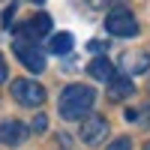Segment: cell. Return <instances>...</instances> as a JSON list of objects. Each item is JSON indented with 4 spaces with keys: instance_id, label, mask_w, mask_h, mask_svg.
<instances>
[{
    "instance_id": "cell-1",
    "label": "cell",
    "mask_w": 150,
    "mask_h": 150,
    "mask_svg": "<svg viewBox=\"0 0 150 150\" xmlns=\"http://www.w3.org/2000/svg\"><path fill=\"white\" fill-rule=\"evenodd\" d=\"M96 102V90L90 84H69L60 93V117L63 120H81Z\"/></svg>"
},
{
    "instance_id": "cell-2",
    "label": "cell",
    "mask_w": 150,
    "mask_h": 150,
    "mask_svg": "<svg viewBox=\"0 0 150 150\" xmlns=\"http://www.w3.org/2000/svg\"><path fill=\"white\" fill-rule=\"evenodd\" d=\"M105 30L111 36H120V39H129V36L138 33V21L129 9H111L105 15Z\"/></svg>"
},
{
    "instance_id": "cell-3",
    "label": "cell",
    "mask_w": 150,
    "mask_h": 150,
    "mask_svg": "<svg viewBox=\"0 0 150 150\" xmlns=\"http://www.w3.org/2000/svg\"><path fill=\"white\" fill-rule=\"evenodd\" d=\"M12 96H15V102H21L24 108H39L45 102V87L36 84L30 78H15L12 84Z\"/></svg>"
},
{
    "instance_id": "cell-4",
    "label": "cell",
    "mask_w": 150,
    "mask_h": 150,
    "mask_svg": "<svg viewBox=\"0 0 150 150\" xmlns=\"http://www.w3.org/2000/svg\"><path fill=\"white\" fill-rule=\"evenodd\" d=\"M12 48H15V57H18L30 72H42V69H45V57H42V51H39V45H36V42L15 39Z\"/></svg>"
},
{
    "instance_id": "cell-5",
    "label": "cell",
    "mask_w": 150,
    "mask_h": 150,
    "mask_svg": "<svg viewBox=\"0 0 150 150\" xmlns=\"http://www.w3.org/2000/svg\"><path fill=\"white\" fill-rule=\"evenodd\" d=\"M51 33V18L39 12V15H33V21L21 24L15 27V39H27V42H39V36H48Z\"/></svg>"
},
{
    "instance_id": "cell-6",
    "label": "cell",
    "mask_w": 150,
    "mask_h": 150,
    "mask_svg": "<svg viewBox=\"0 0 150 150\" xmlns=\"http://www.w3.org/2000/svg\"><path fill=\"white\" fill-rule=\"evenodd\" d=\"M105 135H108V120H105V117L90 114V117L81 123V141H84V144H90V147H93V144L102 141Z\"/></svg>"
},
{
    "instance_id": "cell-7",
    "label": "cell",
    "mask_w": 150,
    "mask_h": 150,
    "mask_svg": "<svg viewBox=\"0 0 150 150\" xmlns=\"http://www.w3.org/2000/svg\"><path fill=\"white\" fill-rule=\"evenodd\" d=\"M24 138H27V126H24V123H18V120H3V123H0V141H3V144L15 147Z\"/></svg>"
},
{
    "instance_id": "cell-8",
    "label": "cell",
    "mask_w": 150,
    "mask_h": 150,
    "mask_svg": "<svg viewBox=\"0 0 150 150\" xmlns=\"http://www.w3.org/2000/svg\"><path fill=\"white\" fill-rule=\"evenodd\" d=\"M132 90H135V84H132V78L129 75H111V81H108V99L111 102H120V99H126V96H132Z\"/></svg>"
},
{
    "instance_id": "cell-9",
    "label": "cell",
    "mask_w": 150,
    "mask_h": 150,
    "mask_svg": "<svg viewBox=\"0 0 150 150\" xmlns=\"http://www.w3.org/2000/svg\"><path fill=\"white\" fill-rule=\"evenodd\" d=\"M87 75L96 81H111V75H114V66H111V60L108 57H96L87 63Z\"/></svg>"
},
{
    "instance_id": "cell-10",
    "label": "cell",
    "mask_w": 150,
    "mask_h": 150,
    "mask_svg": "<svg viewBox=\"0 0 150 150\" xmlns=\"http://www.w3.org/2000/svg\"><path fill=\"white\" fill-rule=\"evenodd\" d=\"M72 45H75V39H72V33H54L51 36V42H48V48H51V54H69L72 51Z\"/></svg>"
},
{
    "instance_id": "cell-11",
    "label": "cell",
    "mask_w": 150,
    "mask_h": 150,
    "mask_svg": "<svg viewBox=\"0 0 150 150\" xmlns=\"http://www.w3.org/2000/svg\"><path fill=\"white\" fill-rule=\"evenodd\" d=\"M126 69L135 72V75L147 72V69H150V54H144V51H138V54H126Z\"/></svg>"
},
{
    "instance_id": "cell-12",
    "label": "cell",
    "mask_w": 150,
    "mask_h": 150,
    "mask_svg": "<svg viewBox=\"0 0 150 150\" xmlns=\"http://www.w3.org/2000/svg\"><path fill=\"white\" fill-rule=\"evenodd\" d=\"M30 129H33V132H45V129H48V117L42 114V111H39V114H36V117H33Z\"/></svg>"
},
{
    "instance_id": "cell-13",
    "label": "cell",
    "mask_w": 150,
    "mask_h": 150,
    "mask_svg": "<svg viewBox=\"0 0 150 150\" xmlns=\"http://www.w3.org/2000/svg\"><path fill=\"white\" fill-rule=\"evenodd\" d=\"M108 150H132V141L123 135V138H114V141H111V144H108Z\"/></svg>"
},
{
    "instance_id": "cell-14",
    "label": "cell",
    "mask_w": 150,
    "mask_h": 150,
    "mask_svg": "<svg viewBox=\"0 0 150 150\" xmlns=\"http://www.w3.org/2000/svg\"><path fill=\"white\" fill-rule=\"evenodd\" d=\"M15 12H18L15 6H9V9L3 12V27H9V24H12V15H15Z\"/></svg>"
},
{
    "instance_id": "cell-15",
    "label": "cell",
    "mask_w": 150,
    "mask_h": 150,
    "mask_svg": "<svg viewBox=\"0 0 150 150\" xmlns=\"http://www.w3.org/2000/svg\"><path fill=\"white\" fill-rule=\"evenodd\" d=\"M6 75H9V69H6V60H3V57H0V84H3V81H6Z\"/></svg>"
},
{
    "instance_id": "cell-16",
    "label": "cell",
    "mask_w": 150,
    "mask_h": 150,
    "mask_svg": "<svg viewBox=\"0 0 150 150\" xmlns=\"http://www.w3.org/2000/svg\"><path fill=\"white\" fill-rule=\"evenodd\" d=\"M87 48H90V51H105V42H90Z\"/></svg>"
},
{
    "instance_id": "cell-17",
    "label": "cell",
    "mask_w": 150,
    "mask_h": 150,
    "mask_svg": "<svg viewBox=\"0 0 150 150\" xmlns=\"http://www.w3.org/2000/svg\"><path fill=\"white\" fill-rule=\"evenodd\" d=\"M144 150H150V141H147V144H144Z\"/></svg>"
},
{
    "instance_id": "cell-18",
    "label": "cell",
    "mask_w": 150,
    "mask_h": 150,
    "mask_svg": "<svg viewBox=\"0 0 150 150\" xmlns=\"http://www.w3.org/2000/svg\"><path fill=\"white\" fill-rule=\"evenodd\" d=\"M33 3H42V0H33Z\"/></svg>"
}]
</instances>
